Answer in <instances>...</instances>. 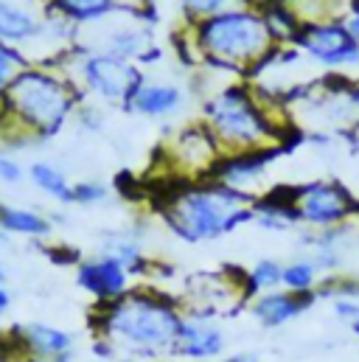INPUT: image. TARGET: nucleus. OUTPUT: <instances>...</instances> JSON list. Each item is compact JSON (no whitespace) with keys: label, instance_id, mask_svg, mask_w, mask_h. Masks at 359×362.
I'll return each instance as SVG.
<instances>
[{"label":"nucleus","instance_id":"obj_3","mask_svg":"<svg viewBox=\"0 0 359 362\" xmlns=\"http://www.w3.org/2000/svg\"><path fill=\"white\" fill-rule=\"evenodd\" d=\"M208 121L216 138L236 152L269 149L281 138L278 124L245 88H228L213 95L208 101Z\"/></svg>","mask_w":359,"mask_h":362},{"label":"nucleus","instance_id":"obj_31","mask_svg":"<svg viewBox=\"0 0 359 362\" xmlns=\"http://www.w3.org/2000/svg\"><path fill=\"white\" fill-rule=\"evenodd\" d=\"M348 8H351L354 17H359V0H348Z\"/></svg>","mask_w":359,"mask_h":362},{"label":"nucleus","instance_id":"obj_5","mask_svg":"<svg viewBox=\"0 0 359 362\" xmlns=\"http://www.w3.org/2000/svg\"><path fill=\"white\" fill-rule=\"evenodd\" d=\"M292 202L300 225L312 230H329L359 216V202L354 194L334 180H314L292 188Z\"/></svg>","mask_w":359,"mask_h":362},{"label":"nucleus","instance_id":"obj_33","mask_svg":"<svg viewBox=\"0 0 359 362\" xmlns=\"http://www.w3.org/2000/svg\"><path fill=\"white\" fill-rule=\"evenodd\" d=\"M351 332H354V337H359V320L354 323V326H351Z\"/></svg>","mask_w":359,"mask_h":362},{"label":"nucleus","instance_id":"obj_25","mask_svg":"<svg viewBox=\"0 0 359 362\" xmlns=\"http://www.w3.org/2000/svg\"><path fill=\"white\" fill-rule=\"evenodd\" d=\"M104 197H107V188L98 185V182H79V185H73V202H79V205L101 202Z\"/></svg>","mask_w":359,"mask_h":362},{"label":"nucleus","instance_id":"obj_16","mask_svg":"<svg viewBox=\"0 0 359 362\" xmlns=\"http://www.w3.org/2000/svg\"><path fill=\"white\" fill-rule=\"evenodd\" d=\"M283 284V264L275 259H261L247 272V295H264L275 292Z\"/></svg>","mask_w":359,"mask_h":362},{"label":"nucleus","instance_id":"obj_9","mask_svg":"<svg viewBox=\"0 0 359 362\" xmlns=\"http://www.w3.org/2000/svg\"><path fill=\"white\" fill-rule=\"evenodd\" d=\"M317 300H320L317 292L298 295V292L275 289V292L259 295V298L253 300L250 312H253V317H256L264 329H281V326H289L292 320H298L300 315H306Z\"/></svg>","mask_w":359,"mask_h":362},{"label":"nucleus","instance_id":"obj_21","mask_svg":"<svg viewBox=\"0 0 359 362\" xmlns=\"http://www.w3.org/2000/svg\"><path fill=\"white\" fill-rule=\"evenodd\" d=\"M141 48H143V34L138 31H121L110 40V57H118V59L135 57Z\"/></svg>","mask_w":359,"mask_h":362},{"label":"nucleus","instance_id":"obj_34","mask_svg":"<svg viewBox=\"0 0 359 362\" xmlns=\"http://www.w3.org/2000/svg\"><path fill=\"white\" fill-rule=\"evenodd\" d=\"M3 242H6V233H3V230H0V245H3Z\"/></svg>","mask_w":359,"mask_h":362},{"label":"nucleus","instance_id":"obj_11","mask_svg":"<svg viewBox=\"0 0 359 362\" xmlns=\"http://www.w3.org/2000/svg\"><path fill=\"white\" fill-rule=\"evenodd\" d=\"M275 158V149H256V152H239L236 158L225 160L219 166V180L228 188H236L242 194H247L250 185L264 177L269 160Z\"/></svg>","mask_w":359,"mask_h":362},{"label":"nucleus","instance_id":"obj_10","mask_svg":"<svg viewBox=\"0 0 359 362\" xmlns=\"http://www.w3.org/2000/svg\"><path fill=\"white\" fill-rule=\"evenodd\" d=\"M172 351L188 360H213L225 351V332L211 320H182Z\"/></svg>","mask_w":359,"mask_h":362},{"label":"nucleus","instance_id":"obj_19","mask_svg":"<svg viewBox=\"0 0 359 362\" xmlns=\"http://www.w3.org/2000/svg\"><path fill=\"white\" fill-rule=\"evenodd\" d=\"M0 228L25 233V236L48 233V222L42 216H37L34 211H23V208H0Z\"/></svg>","mask_w":359,"mask_h":362},{"label":"nucleus","instance_id":"obj_6","mask_svg":"<svg viewBox=\"0 0 359 362\" xmlns=\"http://www.w3.org/2000/svg\"><path fill=\"white\" fill-rule=\"evenodd\" d=\"M8 98L28 124L42 129L59 127L71 110L68 90L45 74H20L8 88Z\"/></svg>","mask_w":359,"mask_h":362},{"label":"nucleus","instance_id":"obj_15","mask_svg":"<svg viewBox=\"0 0 359 362\" xmlns=\"http://www.w3.org/2000/svg\"><path fill=\"white\" fill-rule=\"evenodd\" d=\"M320 284H323V272H320V267L309 256H300V259L283 264V284H281V289L298 292V295H309V292H317Z\"/></svg>","mask_w":359,"mask_h":362},{"label":"nucleus","instance_id":"obj_29","mask_svg":"<svg viewBox=\"0 0 359 362\" xmlns=\"http://www.w3.org/2000/svg\"><path fill=\"white\" fill-rule=\"evenodd\" d=\"M225 362H261L256 354H233V357H228Z\"/></svg>","mask_w":359,"mask_h":362},{"label":"nucleus","instance_id":"obj_24","mask_svg":"<svg viewBox=\"0 0 359 362\" xmlns=\"http://www.w3.org/2000/svg\"><path fill=\"white\" fill-rule=\"evenodd\" d=\"M331 312L340 323H346L348 329L359 320V298H337L331 300Z\"/></svg>","mask_w":359,"mask_h":362},{"label":"nucleus","instance_id":"obj_8","mask_svg":"<svg viewBox=\"0 0 359 362\" xmlns=\"http://www.w3.org/2000/svg\"><path fill=\"white\" fill-rule=\"evenodd\" d=\"M85 82L90 85V90H95L98 95L110 98V101H121V98H132L138 85V74L124 65V59L118 57H90L85 62Z\"/></svg>","mask_w":359,"mask_h":362},{"label":"nucleus","instance_id":"obj_20","mask_svg":"<svg viewBox=\"0 0 359 362\" xmlns=\"http://www.w3.org/2000/svg\"><path fill=\"white\" fill-rule=\"evenodd\" d=\"M104 256L121 262L124 267H135V264L141 262V250H138V245L129 242V239H121V236H112V239L107 242V253H104Z\"/></svg>","mask_w":359,"mask_h":362},{"label":"nucleus","instance_id":"obj_2","mask_svg":"<svg viewBox=\"0 0 359 362\" xmlns=\"http://www.w3.org/2000/svg\"><path fill=\"white\" fill-rule=\"evenodd\" d=\"M199 42L219 65L228 68L259 65L275 51L267 20L253 11H225L208 17L199 28Z\"/></svg>","mask_w":359,"mask_h":362},{"label":"nucleus","instance_id":"obj_13","mask_svg":"<svg viewBox=\"0 0 359 362\" xmlns=\"http://www.w3.org/2000/svg\"><path fill=\"white\" fill-rule=\"evenodd\" d=\"M79 284L95 298H118L126 289V267L110 256L82 264Z\"/></svg>","mask_w":359,"mask_h":362},{"label":"nucleus","instance_id":"obj_18","mask_svg":"<svg viewBox=\"0 0 359 362\" xmlns=\"http://www.w3.org/2000/svg\"><path fill=\"white\" fill-rule=\"evenodd\" d=\"M31 180L37 182V188H42L45 194H51L54 199L62 202H73V185H68L65 175L48 163H34L31 166Z\"/></svg>","mask_w":359,"mask_h":362},{"label":"nucleus","instance_id":"obj_27","mask_svg":"<svg viewBox=\"0 0 359 362\" xmlns=\"http://www.w3.org/2000/svg\"><path fill=\"white\" fill-rule=\"evenodd\" d=\"M23 177V169L11 160V158H0V180L3 182H17Z\"/></svg>","mask_w":359,"mask_h":362},{"label":"nucleus","instance_id":"obj_12","mask_svg":"<svg viewBox=\"0 0 359 362\" xmlns=\"http://www.w3.org/2000/svg\"><path fill=\"white\" fill-rule=\"evenodd\" d=\"M17 334H20V340L25 343V349L34 351L40 360L65 362V357H68L71 349H73V337H71L68 332L54 329V326H45V323L20 326Z\"/></svg>","mask_w":359,"mask_h":362},{"label":"nucleus","instance_id":"obj_14","mask_svg":"<svg viewBox=\"0 0 359 362\" xmlns=\"http://www.w3.org/2000/svg\"><path fill=\"white\" fill-rule=\"evenodd\" d=\"M129 104L143 115H172L182 104V93L169 85H141Z\"/></svg>","mask_w":359,"mask_h":362},{"label":"nucleus","instance_id":"obj_17","mask_svg":"<svg viewBox=\"0 0 359 362\" xmlns=\"http://www.w3.org/2000/svg\"><path fill=\"white\" fill-rule=\"evenodd\" d=\"M37 31H40V25H37L23 8H14V6L0 3V37H3V40L20 42V40L34 37Z\"/></svg>","mask_w":359,"mask_h":362},{"label":"nucleus","instance_id":"obj_22","mask_svg":"<svg viewBox=\"0 0 359 362\" xmlns=\"http://www.w3.org/2000/svg\"><path fill=\"white\" fill-rule=\"evenodd\" d=\"M188 11L194 14H202V17H216V14H225V11H233L230 6L233 3H245V0H182Z\"/></svg>","mask_w":359,"mask_h":362},{"label":"nucleus","instance_id":"obj_30","mask_svg":"<svg viewBox=\"0 0 359 362\" xmlns=\"http://www.w3.org/2000/svg\"><path fill=\"white\" fill-rule=\"evenodd\" d=\"M8 303H11V298H8V292H6V286L0 284V315L8 309Z\"/></svg>","mask_w":359,"mask_h":362},{"label":"nucleus","instance_id":"obj_23","mask_svg":"<svg viewBox=\"0 0 359 362\" xmlns=\"http://www.w3.org/2000/svg\"><path fill=\"white\" fill-rule=\"evenodd\" d=\"M59 6L73 17H98L107 11L110 0H59Z\"/></svg>","mask_w":359,"mask_h":362},{"label":"nucleus","instance_id":"obj_4","mask_svg":"<svg viewBox=\"0 0 359 362\" xmlns=\"http://www.w3.org/2000/svg\"><path fill=\"white\" fill-rule=\"evenodd\" d=\"M107 332L110 337L121 340L124 346L155 354L163 349H172L182 326V317L172 306L149 298H126L107 315Z\"/></svg>","mask_w":359,"mask_h":362},{"label":"nucleus","instance_id":"obj_1","mask_svg":"<svg viewBox=\"0 0 359 362\" xmlns=\"http://www.w3.org/2000/svg\"><path fill=\"white\" fill-rule=\"evenodd\" d=\"M256 216L250 194H242L228 185H205L180 194L172 205V225L180 236L191 242L216 239L236 230L239 225Z\"/></svg>","mask_w":359,"mask_h":362},{"label":"nucleus","instance_id":"obj_7","mask_svg":"<svg viewBox=\"0 0 359 362\" xmlns=\"http://www.w3.org/2000/svg\"><path fill=\"white\" fill-rule=\"evenodd\" d=\"M300 54L329 71H354L359 68V42L348 34L343 20L331 23H303L295 37Z\"/></svg>","mask_w":359,"mask_h":362},{"label":"nucleus","instance_id":"obj_26","mask_svg":"<svg viewBox=\"0 0 359 362\" xmlns=\"http://www.w3.org/2000/svg\"><path fill=\"white\" fill-rule=\"evenodd\" d=\"M14 65H17V57H14L8 48H3V45H0V88H6V82L11 79Z\"/></svg>","mask_w":359,"mask_h":362},{"label":"nucleus","instance_id":"obj_28","mask_svg":"<svg viewBox=\"0 0 359 362\" xmlns=\"http://www.w3.org/2000/svg\"><path fill=\"white\" fill-rule=\"evenodd\" d=\"M343 23H346V28H348V34H351V37H354V40H357V42H359V17H354V14H351V17H346Z\"/></svg>","mask_w":359,"mask_h":362},{"label":"nucleus","instance_id":"obj_32","mask_svg":"<svg viewBox=\"0 0 359 362\" xmlns=\"http://www.w3.org/2000/svg\"><path fill=\"white\" fill-rule=\"evenodd\" d=\"M3 281H6V267L0 264V284H3Z\"/></svg>","mask_w":359,"mask_h":362}]
</instances>
